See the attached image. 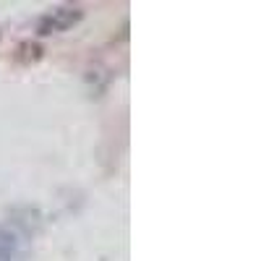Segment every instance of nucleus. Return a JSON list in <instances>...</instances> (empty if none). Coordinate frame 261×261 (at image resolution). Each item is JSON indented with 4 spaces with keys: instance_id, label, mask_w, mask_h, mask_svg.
Masks as SVG:
<instances>
[{
    "instance_id": "1",
    "label": "nucleus",
    "mask_w": 261,
    "mask_h": 261,
    "mask_svg": "<svg viewBox=\"0 0 261 261\" xmlns=\"http://www.w3.org/2000/svg\"><path fill=\"white\" fill-rule=\"evenodd\" d=\"M79 18H81V11H79V8H55L53 13H47L45 18L39 21V34L63 32V29L73 27Z\"/></svg>"
},
{
    "instance_id": "2",
    "label": "nucleus",
    "mask_w": 261,
    "mask_h": 261,
    "mask_svg": "<svg viewBox=\"0 0 261 261\" xmlns=\"http://www.w3.org/2000/svg\"><path fill=\"white\" fill-rule=\"evenodd\" d=\"M0 261H16V238L6 227H0Z\"/></svg>"
}]
</instances>
